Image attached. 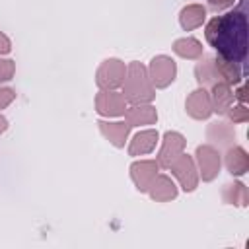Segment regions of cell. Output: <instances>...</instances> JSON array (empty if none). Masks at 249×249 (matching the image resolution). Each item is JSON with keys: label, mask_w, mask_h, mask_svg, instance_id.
Wrapping results in <instances>:
<instances>
[{"label": "cell", "mask_w": 249, "mask_h": 249, "mask_svg": "<svg viewBox=\"0 0 249 249\" xmlns=\"http://www.w3.org/2000/svg\"><path fill=\"white\" fill-rule=\"evenodd\" d=\"M173 51H175V54H179L183 58H198L202 54V45L193 37H185V39H177L173 43Z\"/></svg>", "instance_id": "cell-20"}, {"label": "cell", "mask_w": 249, "mask_h": 249, "mask_svg": "<svg viewBox=\"0 0 249 249\" xmlns=\"http://www.w3.org/2000/svg\"><path fill=\"white\" fill-rule=\"evenodd\" d=\"M226 167L231 175H243L249 169V156L243 148H230L226 154Z\"/></svg>", "instance_id": "cell-17"}, {"label": "cell", "mask_w": 249, "mask_h": 249, "mask_svg": "<svg viewBox=\"0 0 249 249\" xmlns=\"http://www.w3.org/2000/svg\"><path fill=\"white\" fill-rule=\"evenodd\" d=\"M158 167L160 165L154 160H140L130 165V177H132L134 185L138 187V191H148L150 183L158 175Z\"/></svg>", "instance_id": "cell-10"}, {"label": "cell", "mask_w": 249, "mask_h": 249, "mask_svg": "<svg viewBox=\"0 0 249 249\" xmlns=\"http://www.w3.org/2000/svg\"><path fill=\"white\" fill-rule=\"evenodd\" d=\"M95 109L99 115L105 117H121L126 109V99L123 93L115 89H101L95 95Z\"/></svg>", "instance_id": "cell-6"}, {"label": "cell", "mask_w": 249, "mask_h": 249, "mask_svg": "<svg viewBox=\"0 0 249 249\" xmlns=\"http://www.w3.org/2000/svg\"><path fill=\"white\" fill-rule=\"evenodd\" d=\"M10 49H12V45H10V39L0 31V54H6V53H10Z\"/></svg>", "instance_id": "cell-26"}, {"label": "cell", "mask_w": 249, "mask_h": 249, "mask_svg": "<svg viewBox=\"0 0 249 249\" xmlns=\"http://www.w3.org/2000/svg\"><path fill=\"white\" fill-rule=\"evenodd\" d=\"M216 62V68H218V74L222 78V82L226 84H237L241 80V70L237 66V62H231V60H226V58H214Z\"/></svg>", "instance_id": "cell-19"}, {"label": "cell", "mask_w": 249, "mask_h": 249, "mask_svg": "<svg viewBox=\"0 0 249 249\" xmlns=\"http://www.w3.org/2000/svg\"><path fill=\"white\" fill-rule=\"evenodd\" d=\"M187 113L193 117V119H208L210 113H212V101H210V93L204 89V88H198L195 89L189 97H187Z\"/></svg>", "instance_id": "cell-9"}, {"label": "cell", "mask_w": 249, "mask_h": 249, "mask_svg": "<svg viewBox=\"0 0 249 249\" xmlns=\"http://www.w3.org/2000/svg\"><path fill=\"white\" fill-rule=\"evenodd\" d=\"M6 128H8V121H6V119L0 115V132H4Z\"/></svg>", "instance_id": "cell-28"}, {"label": "cell", "mask_w": 249, "mask_h": 249, "mask_svg": "<svg viewBox=\"0 0 249 249\" xmlns=\"http://www.w3.org/2000/svg\"><path fill=\"white\" fill-rule=\"evenodd\" d=\"M16 99V91L10 88H0V109L8 107L12 101Z\"/></svg>", "instance_id": "cell-24"}, {"label": "cell", "mask_w": 249, "mask_h": 249, "mask_svg": "<svg viewBox=\"0 0 249 249\" xmlns=\"http://www.w3.org/2000/svg\"><path fill=\"white\" fill-rule=\"evenodd\" d=\"M224 200L230 204H237V206H247V187L243 183H231L226 185L224 189Z\"/></svg>", "instance_id": "cell-21"}, {"label": "cell", "mask_w": 249, "mask_h": 249, "mask_svg": "<svg viewBox=\"0 0 249 249\" xmlns=\"http://www.w3.org/2000/svg\"><path fill=\"white\" fill-rule=\"evenodd\" d=\"M195 74H196V80H198V84H200L202 88H204V86H214V84L222 82L214 58H208L206 62H200V64L195 68Z\"/></svg>", "instance_id": "cell-18"}, {"label": "cell", "mask_w": 249, "mask_h": 249, "mask_svg": "<svg viewBox=\"0 0 249 249\" xmlns=\"http://www.w3.org/2000/svg\"><path fill=\"white\" fill-rule=\"evenodd\" d=\"M175 74H177L175 62L163 54L152 58V62L148 66V78H150L152 86H156V88H167L175 80Z\"/></svg>", "instance_id": "cell-5"}, {"label": "cell", "mask_w": 249, "mask_h": 249, "mask_svg": "<svg viewBox=\"0 0 249 249\" xmlns=\"http://www.w3.org/2000/svg\"><path fill=\"white\" fill-rule=\"evenodd\" d=\"M158 144V130H142L138 132L132 140H130V146H128V154L130 156H142V154H148L156 148Z\"/></svg>", "instance_id": "cell-15"}, {"label": "cell", "mask_w": 249, "mask_h": 249, "mask_svg": "<svg viewBox=\"0 0 249 249\" xmlns=\"http://www.w3.org/2000/svg\"><path fill=\"white\" fill-rule=\"evenodd\" d=\"M183 150H185V138L179 132H165L161 150L158 154V165L160 167H169L171 161L179 154H183Z\"/></svg>", "instance_id": "cell-7"}, {"label": "cell", "mask_w": 249, "mask_h": 249, "mask_svg": "<svg viewBox=\"0 0 249 249\" xmlns=\"http://www.w3.org/2000/svg\"><path fill=\"white\" fill-rule=\"evenodd\" d=\"M123 95L134 105L150 103L154 99V86L148 78V70L140 62H130L126 66V74L123 80Z\"/></svg>", "instance_id": "cell-2"}, {"label": "cell", "mask_w": 249, "mask_h": 249, "mask_svg": "<svg viewBox=\"0 0 249 249\" xmlns=\"http://www.w3.org/2000/svg\"><path fill=\"white\" fill-rule=\"evenodd\" d=\"M233 2L235 0H208V4H210L212 10H226V8L233 6Z\"/></svg>", "instance_id": "cell-25"}, {"label": "cell", "mask_w": 249, "mask_h": 249, "mask_svg": "<svg viewBox=\"0 0 249 249\" xmlns=\"http://www.w3.org/2000/svg\"><path fill=\"white\" fill-rule=\"evenodd\" d=\"M124 74H126V66H124L123 60H119V58H107L97 68L95 82H97V86L101 89H117L119 86H123Z\"/></svg>", "instance_id": "cell-3"}, {"label": "cell", "mask_w": 249, "mask_h": 249, "mask_svg": "<svg viewBox=\"0 0 249 249\" xmlns=\"http://www.w3.org/2000/svg\"><path fill=\"white\" fill-rule=\"evenodd\" d=\"M124 119L130 126H140V124H154L158 119L156 109L150 103H138L130 109H124Z\"/></svg>", "instance_id": "cell-11"}, {"label": "cell", "mask_w": 249, "mask_h": 249, "mask_svg": "<svg viewBox=\"0 0 249 249\" xmlns=\"http://www.w3.org/2000/svg\"><path fill=\"white\" fill-rule=\"evenodd\" d=\"M169 169L179 179V183H181V187H183L185 193H191V191L196 189V185H198V173H196V167H195V161H193L191 156L179 154L171 161Z\"/></svg>", "instance_id": "cell-4"}, {"label": "cell", "mask_w": 249, "mask_h": 249, "mask_svg": "<svg viewBox=\"0 0 249 249\" xmlns=\"http://www.w3.org/2000/svg\"><path fill=\"white\" fill-rule=\"evenodd\" d=\"M99 130L101 134L117 148H123L124 146V140L128 136V130H130V124L128 123H107V121H99Z\"/></svg>", "instance_id": "cell-14"}, {"label": "cell", "mask_w": 249, "mask_h": 249, "mask_svg": "<svg viewBox=\"0 0 249 249\" xmlns=\"http://www.w3.org/2000/svg\"><path fill=\"white\" fill-rule=\"evenodd\" d=\"M235 97H237L241 103H245V89H243V88H239V89H237V93H235Z\"/></svg>", "instance_id": "cell-27"}, {"label": "cell", "mask_w": 249, "mask_h": 249, "mask_svg": "<svg viewBox=\"0 0 249 249\" xmlns=\"http://www.w3.org/2000/svg\"><path fill=\"white\" fill-rule=\"evenodd\" d=\"M148 191H150V196L158 202H167L177 196V187L167 175H156L154 181L150 183Z\"/></svg>", "instance_id": "cell-12"}, {"label": "cell", "mask_w": 249, "mask_h": 249, "mask_svg": "<svg viewBox=\"0 0 249 249\" xmlns=\"http://www.w3.org/2000/svg\"><path fill=\"white\" fill-rule=\"evenodd\" d=\"M206 19V8L200 6V4H189L181 10L179 14V21H181V27L191 31L198 25H202V21Z\"/></svg>", "instance_id": "cell-16"}, {"label": "cell", "mask_w": 249, "mask_h": 249, "mask_svg": "<svg viewBox=\"0 0 249 249\" xmlns=\"http://www.w3.org/2000/svg\"><path fill=\"white\" fill-rule=\"evenodd\" d=\"M230 119L233 123H245L249 119V109L245 105H237V107H230Z\"/></svg>", "instance_id": "cell-23"}, {"label": "cell", "mask_w": 249, "mask_h": 249, "mask_svg": "<svg viewBox=\"0 0 249 249\" xmlns=\"http://www.w3.org/2000/svg\"><path fill=\"white\" fill-rule=\"evenodd\" d=\"M206 41L218 51L220 58L239 62L247 53V18L243 12H230L214 18L206 25Z\"/></svg>", "instance_id": "cell-1"}, {"label": "cell", "mask_w": 249, "mask_h": 249, "mask_svg": "<svg viewBox=\"0 0 249 249\" xmlns=\"http://www.w3.org/2000/svg\"><path fill=\"white\" fill-rule=\"evenodd\" d=\"M196 160H198L202 181H212L220 171V154L212 146H198Z\"/></svg>", "instance_id": "cell-8"}, {"label": "cell", "mask_w": 249, "mask_h": 249, "mask_svg": "<svg viewBox=\"0 0 249 249\" xmlns=\"http://www.w3.org/2000/svg\"><path fill=\"white\" fill-rule=\"evenodd\" d=\"M14 72H16V64H14V60L0 58V82H8V80H12Z\"/></svg>", "instance_id": "cell-22"}, {"label": "cell", "mask_w": 249, "mask_h": 249, "mask_svg": "<svg viewBox=\"0 0 249 249\" xmlns=\"http://www.w3.org/2000/svg\"><path fill=\"white\" fill-rule=\"evenodd\" d=\"M210 101H212V111H216L218 115L228 113V109L233 103V93H231L230 84H226V82L214 84L212 86V97H210Z\"/></svg>", "instance_id": "cell-13"}]
</instances>
